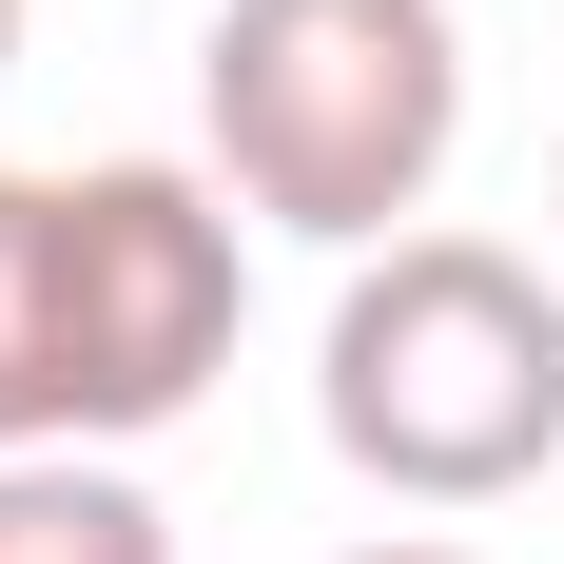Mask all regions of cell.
<instances>
[{
    "label": "cell",
    "mask_w": 564,
    "mask_h": 564,
    "mask_svg": "<svg viewBox=\"0 0 564 564\" xmlns=\"http://www.w3.org/2000/svg\"><path fill=\"white\" fill-rule=\"evenodd\" d=\"M195 117H215L234 215L312 253H390L467 156V20L448 0H215Z\"/></svg>",
    "instance_id": "6da1fadb"
},
{
    "label": "cell",
    "mask_w": 564,
    "mask_h": 564,
    "mask_svg": "<svg viewBox=\"0 0 564 564\" xmlns=\"http://www.w3.org/2000/svg\"><path fill=\"white\" fill-rule=\"evenodd\" d=\"M312 409H332V448L390 507H507V487H545L564 467V273H525L507 234L350 253Z\"/></svg>",
    "instance_id": "7a4b0ae2"
},
{
    "label": "cell",
    "mask_w": 564,
    "mask_h": 564,
    "mask_svg": "<svg viewBox=\"0 0 564 564\" xmlns=\"http://www.w3.org/2000/svg\"><path fill=\"white\" fill-rule=\"evenodd\" d=\"M58 312H78V448H137L234 370L253 332V234L215 175L175 156H98L58 175Z\"/></svg>",
    "instance_id": "3957f363"
},
{
    "label": "cell",
    "mask_w": 564,
    "mask_h": 564,
    "mask_svg": "<svg viewBox=\"0 0 564 564\" xmlns=\"http://www.w3.org/2000/svg\"><path fill=\"white\" fill-rule=\"evenodd\" d=\"M0 448H78V312H58V175H0Z\"/></svg>",
    "instance_id": "277c9868"
},
{
    "label": "cell",
    "mask_w": 564,
    "mask_h": 564,
    "mask_svg": "<svg viewBox=\"0 0 564 564\" xmlns=\"http://www.w3.org/2000/svg\"><path fill=\"white\" fill-rule=\"evenodd\" d=\"M0 564H175V525L117 448H0Z\"/></svg>",
    "instance_id": "5b68a950"
},
{
    "label": "cell",
    "mask_w": 564,
    "mask_h": 564,
    "mask_svg": "<svg viewBox=\"0 0 564 564\" xmlns=\"http://www.w3.org/2000/svg\"><path fill=\"white\" fill-rule=\"evenodd\" d=\"M350 564H487V545H429V525H390V545H350Z\"/></svg>",
    "instance_id": "8992f818"
},
{
    "label": "cell",
    "mask_w": 564,
    "mask_h": 564,
    "mask_svg": "<svg viewBox=\"0 0 564 564\" xmlns=\"http://www.w3.org/2000/svg\"><path fill=\"white\" fill-rule=\"evenodd\" d=\"M0 58H20V0H0Z\"/></svg>",
    "instance_id": "52a82bcc"
},
{
    "label": "cell",
    "mask_w": 564,
    "mask_h": 564,
    "mask_svg": "<svg viewBox=\"0 0 564 564\" xmlns=\"http://www.w3.org/2000/svg\"><path fill=\"white\" fill-rule=\"evenodd\" d=\"M545 234H564V175H545Z\"/></svg>",
    "instance_id": "ba28073f"
}]
</instances>
